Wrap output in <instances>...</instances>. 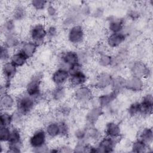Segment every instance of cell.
<instances>
[{"label":"cell","instance_id":"28","mask_svg":"<svg viewBox=\"0 0 153 153\" xmlns=\"http://www.w3.org/2000/svg\"><path fill=\"white\" fill-rule=\"evenodd\" d=\"M28 60V58L19 49L16 50V51L11 54L10 59V62L17 68H22L26 65Z\"/></svg>","mask_w":153,"mask_h":153},{"label":"cell","instance_id":"3","mask_svg":"<svg viewBox=\"0 0 153 153\" xmlns=\"http://www.w3.org/2000/svg\"><path fill=\"white\" fill-rule=\"evenodd\" d=\"M42 75L41 72L34 74L27 82L25 86V93L36 100L42 94Z\"/></svg>","mask_w":153,"mask_h":153},{"label":"cell","instance_id":"15","mask_svg":"<svg viewBox=\"0 0 153 153\" xmlns=\"http://www.w3.org/2000/svg\"><path fill=\"white\" fill-rule=\"evenodd\" d=\"M113 75L108 72H101L99 73L95 78L94 87L99 90H105L110 87Z\"/></svg>","mask_w":153,"mask_h":153},{"label":"cell","instance_id":"14","mask_svg":"<svg viewBox=\"0 0 153 153\" xmlns=\"http://www.w3.org/2000/svg\"><path fill=\"white\" fill-rule=\"evenodd\" d=\"M144 79L131 75L126 79L125 90L133 93H139L144 88Z\"/></svg>","mask_w":153,"mask_h":153},{"label":"cell","instance_id":"30","mask_svg":"<svg viewBox=\"0 0 153 153\" xmlns=\"http://www.w3.org/2000/svg\"><path fill=\"white\" fill-rule=\"evenodd\" d=\"M137 139L150 146L153 140V131L151 127H145L142 128L138 133Z\"/></svg>","mask_w":153,"mask_h":153},{"label":"cell","instance_id":"48","mask_svg":"<svg viewBox=\"0 0 153 153\" xmlns=\"http://www.w3.org/2000/svg\"><path fill=\"white\" fill-rule=\"evenodd\" d=\"M60 152H73V148L71 147L69 145H61L59 147Z\"/></svg>","mask_w":153,"mask_h":153},{"label":"cell","instance_id":"12","mask_svg":"<svg viewBox=\"0 0 153 153\" xmlns=\"http://www.w3.org/2000/svg\"><path fill=\"white\" fill-rule=\"evenodd\" d=\"M88 81V76L82 68H80L70 74L68 85L74 89L85 85Z\"/></svg>","mask_w":153,"mask_h":153},{"label":"cell","instance_id":"46","mask_svg":"<svg viewBox=\"0 0 153 153\" xmlns=\"http://www.w3.org/2000/svg\"><path fill=\"white\" fill-rule=\"evenodd\" d=\"M78 53V60H79V63L83 66L84 64L86 63L89 58L90 56L88 54V52L85 50H80L79 51H77Z\"/></svg>","mask_w":153,"mask_h":153},{"label":"cell","instance_id":"41","mask_svg":"<svg viewBox=\"0 0 153 153\" xmlns=\"http://www.w3.org/2000/svg\"><path fill=\"white\" fill-rule=\"evenodd\" d=\"M11 131V127L0 126V140L1 143H7L8 141Z\"/></svg>","mask_w":153,"mask_h":153},{"label":"cell","instance_id":"47","mask_svg":"<svg viewBox=\"0 0 153 153\" xmlns=\"http://www.w3.org/2000/svg\"><path fill=\"white\" fill-rule=\"evenodd\" d=\"M127 16L130 20L135 21V20H137V19H139L140 14L137 11H136L135 10H130L128 11Z\"/></svg>","mask_w":153,"mask_h":153},{"label":"cell","instance_id":"43","mask_svg":"<svg viewBox=\"0 0 153 153\" xmlns=\"http://www.w3.org/2000/svg\"><path fill=\"white\" fill-rule=\"evenodd\" d=\"M47 39H53L56 38L59 33V29L55 24H51L47 26Z\"/></svg>","mask_w":153,"mask_h":153},{"label":"cell","instance_id":"34","mask_svg":"<svg viewBox=\"0 0 153 153\" xmlns=\"http://www.w3.org/2000/svg\"><path fill=\"white\" fill-rule=\"evenodd\" d=\"M149 146L143 142L136 139L131 144V151L135 153H143L148 151Z\"/></svg>","mask_w":153,"mask_h":153},{"label":"cell","instance_id":"39","mask_svg":"<svg viewBox=\"0 0 153 153\" xmlns=\"http://www.w3.org/2000/svg\"><path fill=\"white\" fill-rule=\"evenodd\" d=\"M46 16L49 19L54 20L58 16V9L57 7L52 4H48L45 10Z\"/></svg>","mask_w":153,"mask_h":153},{"label":"cell","instance_id":"7","mask_svg":"<svg viewBox=\"0 0 153 153\" xmlns=\"http://www.w3.org/2000/svg\"><path fill=\"white\" fill-rule=\"evenodd\" d=\"M129 70L131 75L138 76L143 79L149 77L151 74V69L148 65L140 59L133 61L129 66Z\"/></svg>","mask_w":153,"mask_h":153},{"label":"cell","instance_id":"40","mask_svg":"<svg viewBox=\"0 0 153 153\" xmlns=\"http://www.w3.org/2000/svg\"><path fill=\"white\" fill-rule=\"evenodd\" d=\"M74 136L77 142H88L86 127H81V128H78L76 129V130L74 131Z\"/></svg>","mask_w":153,"mask_h":153},{"label":"cell","instance_id":"31","mask_svg":"<svg viewBox=\"0 0 153 153\" xmlns=\"http://www.w3.org/2000/svg\"><path fill=\"white\" fill-rule=\"evenodd\" d=\"M97 63L102 68L112 67L113 63V56L105 53H99L97 57Z\"/></svg>","mask_w":153,"mask_h":153},{"label":"cell","instance_id":"38","mask_svg":"<svg viewBox=\"0 0 153 153\" xmlns=\"http://www.w3.org/2000/svg\"><path fill=\"white\" fill-rule=\"evenodd\" d=\"M48 4L45 0H32L30 2V6L36 11H45Z\"/></svg>","mask_w":153,"mask_h":153},{"label":"cell","instance_id":"26","mask_svg":"<svg viewBox=\"0 0 153 153\" xmlns=\"http://www.w3.org/2000/svg\"><path fill=\"white\" fill-rule=\"evenodd\" d=\"M22 41L20 39V36L16 33H11L4 35V38L2 44L10 50H17L19 48Z\"/></svg>","mask_w":153,"mask_h":153},{"label":"cell","instance_id":"25","mask_svg":"<svg viewBox=\"0 0 153 153\" xmlns=\"http://www.w3.org/2000/svg\"><path fill=\"white\" fill-rule=\"evenodd\" d=\"M28 15L27 7L23 4H17L11 11V18L16 22H22L26 19Z\"/></svg>","mask_w":153,"mask_h":153},{"label":"cell","instance_id":"44","mask_svg":"<svg viewBox=\"0 0 153 153\" xmlns=\"http://www.w3.org/2000/svg\"><path fill=\"white\" fill-rule=\"evenodd\" d=\"M59 124L60 130V137H68L70 132V127L68 123L65 121V120H61L59 121Z\"/></svg>","mask_w":153,"mask_h":153},{"label":"cell","instance_id":"16","mask_svg":"<svg viewBox=\"0 0 153 153\" xmlns=\"http://www.w3.org/2000/svg\"><path fill=\"white\" fill-rule=\"evenodd\" d=\"M103 109L98 105L92 106L88 110L85 114V120L87 124L94 126L103 115Z\"/></svg>","mask_w":153,"mask_h":153},{"label":"cell","instance_id":"35","mask_svg":"<svg viewBox=\"0 0 153 153\" xmlns=\"http://www.w3.org/2000/svg\"><path fill=\"white\" fill-rule=\"evenodd\" d=\"M1 126L11 127L13 126V114L8 111H1L0 115Z\"/></svg>","mask_w":153,"mask_h":153},{"label":"cell","instance_id":"21","mask_svg":"<svg viewBox=\"0 0 153 153\" xmlns=\"http://www.w3.org/2000/svg\"><path fill=\"white\" fill-rule=\"evenodd\" d=\"M117 96L118 94L112 91L100 94L97 98V105L103 109L109 108L117 99Z\"/></svg>","mask_w":153,"mask_h":153},{"label":"cell","instance_id":"11","mask_svg":"<svg viewBox=\"0 0 153 153\" xmlns=\"http://www.w3.org/2000/svg\"><path fill=\"white\" fill-rule=\"evenodd\" d=\"M70 75L68 69L57 68L51 75V81L54 86H65L68 83Z\"/></svg>","mask_w":153,"mask_h":153},{"label":"cell","instance_id":"19","mask_svg":"<svg viewBox=\"0 0 153 153\" xmlns=\"http://www.w3.org/2000/svg\"><path fill=\"white\" fill-rule=\"evenodd\" d=\"M105 136L118 139L121 136V128L120 124L114 121H108L106 123L104 128Z\"/></svg>","mask_w":153,"mask_h":153},{"label":"cell","instance_id":"32","mask_svg":"<svg viewBox=\"0 0 153 153\" xmlns=\"http://www.w3.org/2000/svg\"><path fill=\"white\" fill-rule=\"evenodd\" d=\"M86 131L88 141H93L97 142L102 137L100 131L95 127V125H87Z\"/></svg>","mask_w":153,"mask_h":153},{"label":"cell","instance_id":"33","mask_svg":"<svg viewBox=\"0 0 153 153\" xmlns=\"http://www.w3.org/2000/svg\"><path fill=\"white\" fill-rule=\"evenodd\" d=\"M16 23L11 17L5 19L2 25V31L4 35L16 33Z\"/></svg>","mask_w":153,"mask_h":153},{"label":"cell","instance_id":"10","mask_svg":"<svg viewBox=\"0 0 153 153\" xmlns=\"http://www.w3.org/2000/svg\"><path fill=\"white\" fill-rule=\"evenodd\" d=\"M97 143L96 145L97 152L109 153L114 151L118 143V139L105 136H102Z\"/></svg>","mask_w":153,"mask_h":153},{"label":"cell","instance_id":"6","mask_svg":"<svg viewBox=\"0 0 153 153\" xmlns=\"http://www.w3.org/2000/svg\"><path fill=\"white\" fill-rule=\"evenodd\" d=\"M29 39L39 45L47 39V26L38 22L32 25L29 31Z\"/></svg>","mask_w":153,"mask_h":153},{"label":"cell","instance_id":"22","mask_svg":"<svg viewBox=\"0 0 153 153\" xmlns=\"http://www.w3.org/2000/svg\"><path fill=\"white\" fill-rule=\"evenodd\" d=\"M18 68L10 60L2 63L1 72L5 81H11L17 75Z\"/></svg>","mask_w":153,"mask_h":153},{"label":"cell","instance_id":"27","mask_svg":"<svg viewBox=\"0 0 153 153\" xmlns=\"http://www.w3.org/2000/svg\"><path fill=\"white\" fill-rule=\"evenodd\" d=\"M48 137L51 139L60 137V130L59 121H51L48 122L44 128Z\"/></svg>","mask_w":153,"mask_h":153},{"label":"cell","instance_id":"42","mask_svg":"<svg viewBox=\"0 0 153 153\" xmlns=\"http://www.w3.org/2000/svg\"><path fill=\"white\" fill-rule=\"evenodd\" d=\"M12 114H13V126L19 128L24 123L25 118L26 117L22 115V114L19 113L16 110L12 112Z\"/></svg>","mask_w":153,"mask_h":153},{"label":"cell","instance_id":"49","mask_svg":"<svg viewBox=\"0 0 153 153\" xmlns=\"http://www.w3.org/2000/svg\"><path fill=\"white\" fill-rule=\"evenodd\" d=\"M93 14L94 16L95 17L100 18L103 15V11L102 8H99L96 9V10H95V11L94 12V13Z\"/></svg>","mask_w":153,"mask_h":153},{"label":"cell","instance_id":"36","mask_svg":"<svg viewBox=\"0 0 153 153\" xmlns=\"http://www.w3.org/2000/svg\"><path fill=\"white\" fill-rule=\"evenodd\" d=\"M127 114L131 118H136L141 116V109L139 101L134 102L128 106Z\"/></svg>","mask_w":153,"mask_h":153},{"label":"cell","instance_id":"37","mask_svg":"<svg viewBox=\"0 0 153 153\" xmlns=\"http://www.w3.org/2000/svg\"><path fill=\"white\" fill-rule=\"evenodd\" d=\"M71 106L65 102L59 103L57 108V114L59 117L63 118L62 120H64L65 118L69 117L71 113Z\"/></svg>","mask_w":153,"mask_h":153},{"label":"cell","instance_id":"9","mask_svg":"<svg viewBox=\"0 0 153 153\" xmlns=\"http://www.w3.org/2000/svg\"><path fill=\"white\" fill-rule=\"evenodd\" d=\"M72 95L75 101L80 103H85L93 99L94 93L90 86L84 85L74 88Z\"/></svg>","mask_w":153,"mask_h":153},{"label":"cell","instance_id":"29","mask_svg":"<svg viewBox=\"0 0 153 153\" xmlns=\"http://www.w3.org/2000/svg\"><path fill=\"white\" fill-rule=\"evenodd\" d=\"M126 79L121 75L114 76L111 84V90L118 95L125 90Z\"/></svg>","mask_w":153,"mask_h":153},{"label":"cell","instance_id":"1","mask_svg":"<svg viewBox=\"0 0 153 153\" xmlns=\"http://www.w3.org/2000/svg\"><path fill=\"white\" fill-rule=\"evenodd\" d=\"M47 136L44 129L35 130L29 137V145L35 152H49L50 148L47 146Z\"/></svg>","mask_w":153,"mask_h":153},{"label":"cell","instance_id":"5","mask_svg":"<svg viewBox=\"0 0 153 153\" xmlns=\"http://www.w3.org/2000/svg\"><path fill=\"white\" fill-rule=\"evenodd\" d=\"M66 38L71 44L74 46L80 45L86 38L85 29L80 24L72 26L68 29Z\"/></svg>","mask_w":153,"mask_h":153},{"label":"cell","instance_id":"20","mask_svg":"<svg viewBox=\"0 0 153 153\" xmlns=\"http://www.w3.org/2000/svg\"><path fill=\"white\" fill-rule=\"evenodd\" d=\"M125 27V22L124 19L112 17H109L107 21V29L109 33H120L124 32Z\"/></svg>","mask_w":153,"mask_h":153},{"label":"cell","instance_id":"23","mask_svg":"<svg viewBox=\"0 0 153 153\" xmlns=\"http://www.w3.org/2000/svg\"><path fill=\"white\" fill-rule=\"evenodd\" d=\"M0 106L1 111H11L16 107V98L7 91L1 94Z\"/></svg>","mask_w":153,"mask_h":153},{"label":"cell","instance_id":"45","mask_svg":"<svg viewBox=\"0 0 153 153\" xmlns=\"http://www.w3.org/2000/svg\"><path fill=\"white\" fill-rule=\"evenodd\" d=\"M10 49L4 45L3 44L1 46V50H0V59L1 63H4L5 62L8 61L10 59L11 54L10 52Z\"/></svg>","mask_w":153,"mask_h":153},{"label":"cell","instance_id":"2","mask_svg":"<svg viewBox=\"0 0 153 153\" xmlns=\"http://www.w3.org/2000/svg\"><path fill=\"white\" fill-rule=\"evenodd\" d=\"M37 100L25 92L19 94L16 97L15 110L26 117L35 109Z\"/></svg>","mask_w":153,"mask_h":153},{"label":"cell","instance_id":"24","mask_svg":"<svg viewBox=\"0 0 153 153\" xmlns=\"http://www.w3.org/2000/svg\"><path fill=\"white\" fill-rule=\"evenodd\" d=\"M38 46L39 45L33 41L27 39L22 41L19 49L29 59L35 54L38 50Z\"/></svg>","mask_w":153,"mask_h":153},{"label":"cell","instance_id":"18","mask_svg":"<svg viewBox=\"0 0 153 153\" xmlns=\"http://www.w3.org/2000/svg\"><path fill=\"white\" fill-rule=\"evenodd\" d=\"M141 109V116L148 117L152 113L153 97L151 93L145 94L139 101Z\"/></svg>","mask_w":153,"mask_h":153},{"label":"cell","instance_id":"8","mask_svg":"<svg viewBox=\"0 0 153 153\" xmlns=\"http://www.w3.org/2000/svg\"><path fill=\"white\" fill-rule=\"evenodd\" d=\"M59 66L66 69L71 67L79 64L78 56L77 51L73 50H68L63 51L59 57ZM80 64V63H79Z\"/></svg>","mask_w":153,"mask_h":153},{"label":"cell","instance_id":"4","mask_svg":"<svg viewBox=\"0 0 153 153\" xmlns=\"http://www.w3.org/2000/svg\"><path fill=\"white\" fill-rule=\"evenodd\" d=\"M23 147L22 134L19 127L12 126L10 139L6 143V152H21Z\"/></svg>","mask_w":153,"mask_h":153},{"label":"cell","instance_id":"17","mask_svg":"<svg viewBox=\"0 0 153 153\" xmlns=\"http://www.w3.org/2000/svg\"><path fill=\"white\" fill-rule=\"evenodd\" d=\"M49 95L50 99L53 102L58 104L63 103L67 97V88L66 86H54L50 91Z\"/></svg>","mask_w":153,"mask_h":153},{"label":"cell","instance_id":"13","mask_svg":"<svg viewBox=\"0 0 153 153\" xmlns=\"http://www.w3.org/2000/svg\"><path fill=\"white\" fill-rule=\"evenodd\" d=\"M127 34L124 32L109 33L106 38V46L111 49L120 48L126 41Z\"/></svg>","mask_w":153,"mask_h":153}]
</instances>
